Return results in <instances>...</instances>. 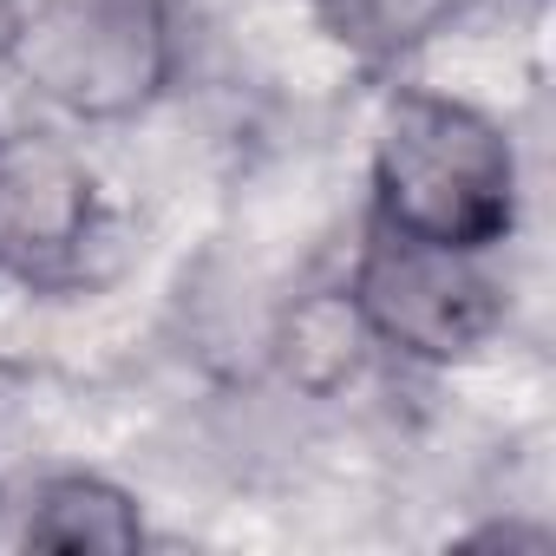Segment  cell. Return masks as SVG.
Returning a JSON list of instances; mask_svg holds the SVG:
<instances>
[{
  "mask_svg": "<svg viewBox=\"0 0 556 556\" xmlns=\"http://www.w3.org/2000/svg\"><path fill=\"white\" fill-rule=\"evenodd\" d=\"M374 223L413 242L491 255L517 229V144L510 131L426 86H400L374 125Z\"/></svg>",
  "mask_w": 556,
  "mask_h": 556,
  "instance_id": "6da1fadb",
  "label": "cell"
},
{
  "mask_svg": "<svg viewBox=\"0 0 556 556\" xmlns=\"http://www.w3.org/2000/svg\"><path fill=\"white\" fill-rule=\"evenodd\" d=\"M0 60L66 118L118 125L170 86L177 47L164 0H8Z\"/></svg>",
  "mask_w": 556,
  "mask_h": 556,
  "instance_id": "7a4b0ae2",
  "label": "cell"
},
{
  "mask_svg": "<svg viewBox=\"0 0 556 556\" xmlns=\"http://www.w3.org/2000/svg\"><path fill=\"white\" fill-rule=\"evenodd\" d=\"M348 302L374 348L419 367L471 361L504 328V282L484 268V255L413 242L380 223L348 268Z\"/></svg>",
  "mask_w": 556,
  "mask_h": 556,
  "instance_id": "3957f363",
  "label": "cell"
},
{
  "mask_svg": "<svg viewBox=\"0 0 556 556\" xmlns=\"http://www.w3.org/2000/svg\"><path fill=\"white\" fill-rule=\"evenodd\" d=\"M105 203L92 164L53 131L0 138V275L27 289H66L86 275Z\"/></svg>",
  "mask_w": 556,
  "mask_h": 556,
  "instance_id": "277c9868",
  "label": "cell"
},
{
  "mask_svg": "<svg viewBox=\"0 0 556 556\" xmlns=\"http://www.w3.org/2000/svg\"><path fill=\"white\" fill-rule=\"evenodd\" d=\"M144 510L125 484L99 478V471H47L27 504H21V549H53V556H86V549H112L131 556L144 549Z\"/></svg>",
  "mask_w": 556,
  "mask_h": 556,
  "instance_id": "5b68a950",
  "label": "cell"
},
{
  "mask_svg": "<svg viewBox=\"0 0 556 556\" xmlns=\"http://www.w3.org/2000/svg\"><path fill=\"white\" fill-rule=\"evenodd\" d=\"M321 34L334 47H348L367 66H400L419 47H432L465 0H308Z\"/></svg>",
  "mask_w": 556,
  "mask_h": 556,
  "instance_id": "8992f818",
  "label": "cell"
},
{
  "mask_svg": "<svg viewBox=\"0 0 556 556\" xmlns=\"http://www.w3.org/2000/svg\"><path fill=\"white\" fill-rule=\"evenodd\" d=\"M367 348H374V341H367V328H361L348 289L302 302V308L289 315V328H282V367H289V380L308 387V393H334L341 380H354L361 361H367Z\"/></svg>",
  "mask_w": 556,
  "mask_h": 556,
  "instance_id": "52a82bcc",
  "label": "cell"
}]
</instances>
